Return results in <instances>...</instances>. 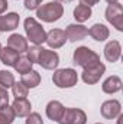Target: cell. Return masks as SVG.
Wrapping results in <instances>:
<instances>
[{
    "label": "cell",
    "mask_w": 123,
    "mask_h": 124,
    "mask_svg": "<svg viewBox=\"0 0 123 124\" xmlns=\"http://www.w3.org/2000/svg\"><path fill=\"white\" fill-rule=\"evenodd\" d=\"M41 49H42V48H39L38 45L32 46L31 49L28 48V51H26V52H28V56H26V58H28V59H29V61L32 62V63L38 62V58H39V54H41Z\"/></svg>",
    "instance_id": "obj_26"
},
{
    "label": "cell",
    "mask_w": 123,
    "mask_h": 124,
    "mask_svg": "<svg viewBox=\"0 0 123 124\" xmlns=\"http://www.w3.org/2000/svg\"><path fill=\"white\" fill-rule=\"evenodd\" d=\"M38 63L45 69H55L60 63V56H58L57 52L42 48L41 54H39V58H38Z\"/></svg>",
    "instance_id": "obj_7"
},
{
    "label": "cell",
    "mask_w": 123,
    "mask_h": 124,
    "mask_svg": "<svg viewBox=\"0 0 123 124\" xmlns=\"http://www.w3.org/2000/svg\"><path fill=\"white\" fill-rule=\"evenodd\" d=\"M19 25V15L18 13H7L0 16V32H7L16 29Z\"/></svg>",
    "instance_id": "obj_13"
},
{
    "label": "cell",
    "mask_w": 123,
    "mask_h": 124,
    "mask_svg": "<svg viewBox=\"0 0 123 124\" xmlns=\"http://www.w3.org/2000/svg\"><path fill=\"white\" fill-rule=\"evenodd\" d=\"M7 6H9L7 4V0H0V15L7 9Z\"/></svg>",
    "instance_id": "obj_30"
},
{
    "label": "cell",
    "mask_w": 123,
    "mask_h": 124,
    "mask_svg": "<svg viewBox=\"0 0 123 124\" xmlns=\"http://www.w3.org/2000/svg\"><path fill=\"white\" fill-rule=\"evenodd\" d=\"M15 84V77L9 71H0V87L9 88Z\"/></svg>",
    "instance_id": "obj_25"
},
{
    "label": "cell",
    "mask_w": 123,
    "mask_h": 124,
    "mask_svg": "<svg viewBox=\"0 0 123 124\" xmlns=\"http://www.w3.org/2000/svg\"><path fill=\"white\" fill-rule=\"evenodd\" d=\"M64 113V105L60 101H49L46 105V116L52 121H58Z\"/></svg>",
    "instance_id": "obj_16"
},
{
    "label": "cell",
    "mask_w": 123,
    "mask_h": 124,
    "mask_svg": "<svg viewBox=\"0 0 123 124\" xmlns=\"http://www.w3.org/2000/svg\"><path fill=\"white\" fill-rule=\"evenodd\" d=\"M28 87L23 85L22 82H15L12 85V91H13V97L16 100H20V98H26L28 97Z\"/></svg>",
    "instance_id": "obj_24"
},
{
    "label": "cell",
    "mask_w": 123,
    "mask_h": 124,
    "mask_svg": "<svg viewBox=\"0 0 123 124\" xmlns=\"http://www.w3.org/2000/svg\"><path fill=\"white\" fill-rule=\"evenodd\" d=\"M88 35L91 36L94 40L103 42V40H106L109 38V29L104 25H101V23H96V25H93L91 28H90Z\"/></svg>",
    "instance_id": "obj_18"
},
{
    "label": "cell",
    "mask_w": 123,
    "mask_h": 124,
    "mask_svg": "<svg viewBox=\"0 0 123 124\" xmlns=\"http://www.w3.org/2000/svg\"><path fill=\"white\" fill-rule=\"evenodd\" d=\"M6 104H9V94L3 87H0V107H3Z\"/></svg>",
    "instance_id": "obj_28"
},
{
    "label": "cell",
    "mask_w": 123,
    "mask_h": 124,
    "mask_svg": "<svg viewBox=\"0 0 123 124\" xmlns=\"http://www.w3.org/2000/svg\"><path fill=\"white\" fill-rule=\"evenodd\" d=\"M52 81L58 88H71V87H74L77 84L78 75H77V72L74 69L64 68V69H58V71L54 72Z\"/></svg>",
    "instance_id": "obj_3"
},
{
    "label": "cell",
    "mask_w": 123,
    "mask_h": 124,
    "mask_svg": "<svg viewBox=\"0 0 123 124\" xmlns=\"http://www.w3.org/2000/svg\"><path fill=\"white\" fill-rule=\"evenodd\" d=\"M106 19L117 31H123V6L120 3H110L106 9Z\"/></svg>",
    "instance_id": "obj_5"
},
{
    "label": "cell",
    "mask_w": 123,
    "mask_h": 124,
    "mask_svg": "<svg viewBox=\"0 0 123 124\" xmlns=\"http://www.w3.org/2000/svg\"><path fill=\"white\" fill-rule=\"evenodd\" d=\"M0 51H1V45H0Z\"/></svg>",
    "instance_id": "obj_35"
},
{
    "label": "cell",
    "mask_w": 123,
    "mask_h": 124,
    "mask_svg": "<svg viewBox=\"0 0 123 124\" xmlns=\"http://www.w3.org/2000/svg\"><path fill=\"white\" fill-rule=\"evenodd\" d=\"M120 111H122V105L117 100H109L101 105V116L107 120L116 118L117 116H120Z\"/></svg>",
    "instance_id": "obj_9"
},
{
    "label": "cell",
    "mask_w": 123,
    "mask_h": 124,
    "mask_svg": "<svg viewBox=\"0 0 123 124\" xmlns=\"http://www.w3.org/2000/svg\"><path fill=\"white\" fill-rule=\"evenodd\" d=\"M98 0H81V4H86V6H88V7H91L93 4H96Z\"/></svg>",
    "instance_id": "obj_31"
},
{
    "label": "cell",
    "mask_w": 123,
    "mask_h": 124,
    "mask_svg": "<svg viewBox=\"0 0 123 124\" xmlns=\"http://www.w3.org/2000/svg\"><path fill=\"white\" fill-rule=\"evenodd\" d=\"M104 71H106V66L100 62L98 65H96V66H93V68H87V69H84L81 78H83V81H84L86 84L91 85V84H96V82L100 81V78L103 77Z\"/></svg>",
    "instance_id": "obj_8"
},
{
    "label": "cell",
    "mask_w": 123,
    "mask_h": 124,
    "mask_svg": "<svg viewBox=\"0 0 123 124\" xmlns=\"http://www.w3.org/2000/svg\"><path fill=\"white\" fill-rule=\"evenodd\" d=\"M26 124H44V121H42V117H41L38 113H31V114L28 116Z\"/></svg>",
    "instance_id": "obj_27"
},
{
    "label": "cell",
    "mask_w": 123,
    "mask_h": 124,
    "mask_svg": "<svg viewBox=\"0 0 123 124\" xmlns=\"http://www.w3.org/2000/svg\"><path fill=\"white\" fill-rule=\"evenodd\" d=\"M25 32H26L28 39L33 45H41L46 39V33L44 31L42 25H39L33 17H28L25 20Z\"/></svg>",
    "instance_id": "obj_4"
},
{
    "label": "cell",
    "mask_w": 123,
    "mask_h": 124,
    "mask_svg": "<svg viewBox=\"0 0 123 124\" xmlns=\"http://www.w3.org/2000/svg\"><path fill=\"white\" fill-rule=\"evenodd\" d=\"M67 1H71V0H67Z\"/></svg>",
    "instance_id": "obj_36"
},
{
    "label": "cell",
    "mask_w": 123,
    "mask_h": 124,
    "mask_svg": "<svg viewBox=\"0 0 123 124\" xmlns=\"http://www.w3.org/2000/svg\"><path fill=\"white\" fill-rule=\"evenodd\" d=\"M7 46L12 48L13 51H16L18 54L26 52V51H28V40H26L23 36H20L19 33H13V35H10L9 39H7Z\"/></svg>",
    "instance_id": "obj_12"
},
{
    "label": "cell",
    "mask_w": 123,
    "mask_h": 124,
    "mask_svg": "<svg viewBox=\"0 0 123 124\" xmlns=\"http://www.w3.org/2000/svg\"><path fill=\"white\" fill-rule=\"evenodd\" d=\"M60 124H86L87 116L80 108H64L61 118L58 120Z\"/></svg>",
    "instance_id": "obj_6"
},
{
    "label": "cell",
    "mask_w": 123,
    "mask_h": 124,
    "mask_svg": "<svg viewBox=\"0 0 123 124\" xmlns=\"http://www.w3.org/2000/svg\"><path fill=\"white\" fill-rule=\"evenodd\" d=\"M74 17L77 19V22H86L91 17V7L86 6V4H78L74 9Z\"/></svg>",
    "instance_id": "obj_21"
},
{
    "label": "cell",
    "mask_w": 123,
    "mask_h": 124,
    "mask_svg": "<svg viewBox=\"0 0 123 124\" xmlns=\"http://www.w3.org/2000/svg\"><path fill=\"white\" fill-rule=\"evenodd\" d=\"M57 1H58V3H60V1H67V0H57Z\"/></svg>",
    "instance_id": "obj_34"
},
{
    "label": "cell",
    "mask_w": 123,
    "mask_h": 124,
    "mask_svg": "<svg viewBox=\"0 0 123 124\" xmlns=\"http://www.w3.org/2000/svg\"><path fill=\"white\" fill-rule=\"evenodd\" d=\"M107 3H117V0H106Z\"/></svg>",
    "instance_id": "obj_33"
},
{
    "label": "cell",
    "mask_w": 123,
    "mask_h": 124,
    "mask_svg": "<svg viewBox=\"0 0 123 124\" xmlns=\"http://www.w3.org/2000/svg\"><path fill=\"white\" fill-rule=\"evenodd\" d=\"M88 35V29L83 25H68L67 31H65V36L68 40L71 42H77V40H81L84 39L86 36Z\"/></svg>",
    "instance_id": "obj_11"
},
{
    "label": "cell",
    "mask_w": 123,
    "mask_h": 124,
    "mask_svg": "<svg viewBox=\"0 0 123 124\" xmlns=\"http://www.w3.org/2000/svg\"><path fill=\"white\" fill-rule=\"evenodd\" d=\"M97 124H100V123H97Z\"/></svg>",
    "instance_id": "obj_37"
},
{
    "label": "cell",
    "mask_w": 123,
    "mask_h": 124,
    "mask_svg": "<svg viewBox=\"0 0 123 124\" xmlns=\"http://www.w3.org/2000/svg\"><path fill=\"white\" fill-rule=\"evenodd\" d=\"M20 82L23 85H26L28 88H35L41 82V75L36 71H29V72H26V74L22 75V81Z\"/></svg>",
    "instance_id": "obj_20"
},
{
    "label": "cell",
    "mask_w": 123,
    "mask_h": 124,
    "mask_svg": "<svg viewBox=\"0 0 123 124\" xmlns=\"http://www.w3.org/2000/svg\"><path fill=\"white\" fill-rule=\"evenodd\" d=\"M62 13H64V7H62L61 3H58V1L46 3V4H44L42 7H38V10H36V16H38L41 20L48 22V23L57 22V20L62 16Z\"/></svg>",
    "instance_id": "obj_2"
},
{
    "label": "cell",
    "mask_w": 123,
    "mask_h": 124,
    "mask_svg": "<svg viewBox=\"0 0 123 124\" xmlns=\"http://www.w3.org/2000/svg\"><path fill=\"white\" fill-rule=\"evenodd\" d=\"M67 40V36H65V32L61 29H52L46 33V39L45 42L48 43L49 48H54V49H58L61 48L62 45L65 43Z\"/></svg>",
    "instance_id": "obj_10"
},
{
    "label": "cell",
    "mask_w": 123,
    "mask_h": 124,
    "mask_svg": "<svg viewBox=\"0 0 123 124\" xmlns=\"http://www.w3.org/2000/svg\"><path fill=\"white\" fill-rule=\"evenodd\" d=\"M32 63L26 56H19V59L16 61V63H15V69L19 72V74H26V72H29V71H32Z\"/></svg>",
    "instance_id": "obj_23"
},
{
    "label": "cell",
    "mask_w": 123,
    "mask_h": 124,
    "mask_svg": "<svg viewBox=\"0 0 123 124\" xmlns=\"http://www.w3.org/2000/svg\"><path fill=\"white\" fill-rule=\"evenodd\" d=\"M120 54H122V46L117 40L109 42L104 48V56L109 62H116L120 58Z\"/></svg>",
    "instance_id": "obj_14"
},
{
    "label": "cell",
    "mask_w": 123,
    "mask_h": 124,
    "mask_svg": "<svg viewBox=\"0 0 123 124\" xmlns=\"http://www.w3.org/2000/svg\"><path fill=\"white\" fill-rule=\"evenodd\" d=\"M18 59H19V54H18L16 51H13L12 48L6 46L4 49L0 51V61L3 62L4 65H7V66H15V63H16Z\"/></svg>",
    "instance_id": "obj_19"
},
{
    "label": "cell",
    "mask_w": 123,
    "mask_h": 124,
    "mask_svg": "<svg viewBox=\"0 0 123 124\" xmlns=\"http://www.w3.org/2000/svg\"><path fill=\"white\" fill-rule=\"evenodd\" d=\"M41 3L42 0H25V7L28 10H33V9H38Z\"/></svg>",
    "instance_id": "obj_29"
},
{
    "label": "cell",
    "mask_w": 123,
    "mask_h": 124,
    "mask_svg": "<svg viewBox=\"0 0 123 124\" xmlns=\"http://www.w3.org/2000/svg\"><path fill=\"white\" fill-rule=\"evenodd\" d=\"M15 117L16 116H15L12 107H9V104L0 107V124H12Z\"/></svg>",
    "instance_id": "obj_22"
},
{
    "label": "cell",
    "mask_w": 123,
    "mask_h": 124,
    "mask_svg": "<svg viewBox=\"0 0 123 124\" xmlns=\"http://www.w3.org/2000/svg\"><path fill=\"white\" fill-rule=\"evenodd\" d=\"M122 120H123V116H120V117H119V121H117V124H122Z\"/></svg>",
    "instance_id": "obj_32"
},
{
    "label": "cell",
    "mask_w": 123,
    "mask_h": 124,
    "mask_svg": "<svg viewBox=\"0 0 123 124\" xmlns=\"http://www.w3.org/2000/svg\"><path fill=\"white\" fill-rule=\"evenodd\" d=\"M101 88H103V91L106 94L117 93V91L122 90V79H120L119 77H114V75H113V77H109V78L103 82Z\"/></svg>",
    "instance_id": "obj_17"
},
{
    "label": "cell",
    "mask_w": 123,
    "mask_h": 124,
    "mask_svg": "<svg viewBox=\"0 0 123 124\" xmlns=\"http://www.w3.org/2000/svg\"><path fill=\"white\" fill-rule=\"evenodd\" d=\"M31 102L26 98H20V100H15V102L12 104V110L15 113V116L18 117H26L31 114Z\"/></svg>",
    "instance_id": "obj_15"
},
{
    "label": "cell",
    "mask_w": 123,
    "mask_h": 124,
    "mask_svg": "<svg viewBox=\"0 0 123 124\" xmlns=\"http://www.w3.org/2000/svg\"><path fill=\"white\" fill-rule=\"evenodd\" d=\"M74 63L87 69L100 63V56L87 46H80L74 51Z\"/></svg>",
    "instance_id": "obj_1"
}]
</instances>
